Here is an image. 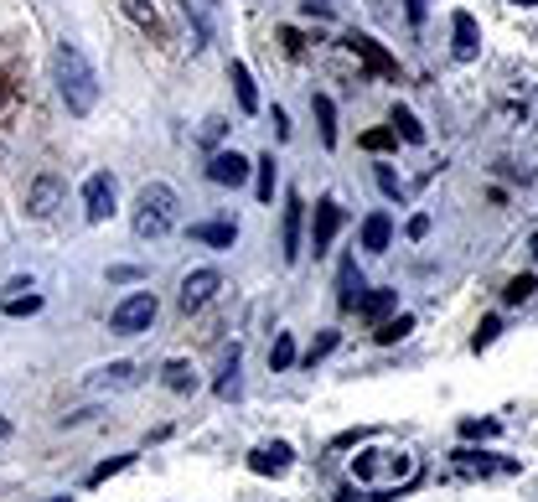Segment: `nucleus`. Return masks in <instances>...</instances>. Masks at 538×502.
I'll return each instance as SVG.
<instances>
[{
    "mask_svg": "<svg viewBox=\"0 0 538 502\" xmlns=\"http://www.w3.org/2000/svg\"><path fill=\"white\" fill-rule=\"evenodd\" d=\"M352 482L378 497H394L420 482V456L414 451H357L352 456Z\"/></svg>",
    "mask_w": 538,
    "mask_h": 502,
    "instance_id": "1",
    "label": "nucleus"
},
{
    "mask_svg": "<svg viewBox=\"0 0 538 502\" xmlns=\"http://www.w3.org/2000/svg\"><path fill=\"white\" fill-rule=\"evenodd\" d=\"M52 78H57V94H63L68 114H78V120H83V114H94V104H99V73L83 57V47L57 42V52H52Z\"/></svg>",
    "mask_w": 538,
    "mask_h": 502,
    "instance_id": "2",
    "label": "nucleus"
},
{
    "mask_svg": "<svg viewBox=\"0 0 538 502\" xmlns=\"http://www.w3.org/2000/svg\"><path fill=\"white\" fill-rule=\"evenodd\" d=\"M176 192L166 182H145L140 197H135V213H130V228H135V239H166V233L176 228Z\"/></svg>",
    "mask_w": 538,
    "mask_h": 502,
    "instance_id": "3",
    "label": "nucleus"
},
{
    "mask_svg": "<svg viewBox=\"0 0 538 502\" xmlns=\"http://www.w3.org/2000/svg\"><path fill=\"white\" fill-rule=\"evenodd\" d=\"M156 295L151 290H135V295H125L114 311H109V332L114 337H140V332H151V321H156Z\"/></svg>",
    "mask_w": 538,
    "mask_h": 502,
    "instance_id": "4",
    "label": "nucleus"
},
{
    "mask_svg": "<svg viewBox=\"0 0 538 502\" xmlns=\"http://www.w3.org/2000/svg\"><path fill=\"white\" fill-rule=\"evenodd\" d=\"M114 202H119V182H114L109 171H94V176L83 182V218H88V223H109Z\"/></svg>",
    "mask_w": 538,
    "mask_h": 502,
    "instance_id": "5",
    "label": "nucleus"
},
{
    "mask_svg": "<svg viewBox=\"0 0 538 502\" xmlns=\"http://www.w3.org/2000/svg\"><path fill=\"white\" fill-rule=\"evenodd\" d=\"M63 197H68V182L57 171H42L32 187H26V213L32 218H52L57 208H63Z\"/></svg>",
    "mask_w": 538,
    "mask_h": 502,
    "instance_id": "6",
    "label": "nucleus"
},
{
    "mask_svg": "<svg viewBox=\"0 0 538 502\" xmlns=\"http://www.w3.org/2000/svg\"><path fill=\"white\" fill-rule=\"evenodd\" d=\"M218 290H223V275L213 270V264H202V270H192V275L182 280V295H176V306L192 316V311H202L207 301H213Z\"/></svg>",
    "mask_w": 538,
    "mask_h": 502,
    "instance_id": "7",
    "label": "nucleus"
},
{
    "mask_svg": "<svg viewBox=\"0 0 538 502\" xmlns=\"http://www.w3.org/2000/svg\"><path fill=\"white\" fill-rule=\"evenodd\" d=\"M342 223H347L342 202H337V197H321V202H316V218H311V249H316V254L332 249V239L342 233Z\"/></svg>",
    "mask_w": 538,
    "mask_h": 502,
    "instance_id": "8",
    "label": "nucleus"
},
{
    "mask_svg": "<svg viewBox=\"0 0 538 502\" xmlns=\"http://www.w3.org/2000/svg\"><path fill=\"white\" fill-rule=\"evenodd\" d=\"M347 52H352V57H357V63H363L373 78H399V63H394V57H388V52H383L368 32H352V37H347Z\"/></svg>",
    "mask_w": 538,
    "mask_h": 502,
    "instance_id": "9",
    "label": "nucleus"
},
{
    "mask_svg": "<svg viewBox=\"0 0 538 502\" xmlns=\"http://www.w3.org/2000/svg\"><path fill=\"white\" fill-rule=\"evenodd\" d=\"M301 223H306V202H301V192H290L285 197V223H280V254H285V264L301 259Z\"/></svg>",
    "mask_w": 538,
    "mask_h": 502,
    "instance_id": "10",
    "label": "nucleus"
},
{
    "mask_svg": "<svg viewBox=\"0 0 538 502\" xmlns=\"http://www.w3.org/2000/svg\"><path fill=\"white\" fill-rule=\"evenodd\" d=\"M295 461V451L285 446V440H264V446L249 451V471H259V477H285Z\"/></svg>",
    "mask_w": 538,
    "mask_h": 502,
    "instance_id": "11",
    "label": "nucleus"
},
{
    "mask_svg": "<svg viewBox=\"0 0 538 502\" xmlns=\"http://www.w3.org/2000/svg\"><path fill=\"white\" fill-rule=\"evenodd\" d=\"M207 182L213 187H244L249 182V161L238 151H218L213 161H207Z\"/></svg>",
    "mask_w": 538,
    "mask_h": 502,
    "instance_id": "12",
    "label": "nucleus"
},
{
    "mask_svg": "<svg viewBox=\"0 0 538 502\" xmlns=\"http://www.w3.org/2000/svg\"><path fill=\"white\" fill-rule=\"evenodd\" d=\"M456 471H466V477H507V471H518V461L487 456V451H456Z\"/></svg>",
    "mask_w": 538,
    "mask_h": 502,
    "instance_id": "13",
    "label": "nucleus"
},
{
    "mask_svg": "<svg viewBox=\"0 0 538 502\" xmlns=\"http://www.w3.org/2000/svg\"><path fill=\"white\" fill-rule=\"evenodd\" d=\"M363 290H368V285H363V275H357V259L347 254V259H342V270H337V306H342V311H357Z\"/></svg>",
    "mask_w": 538,
    "mask_h": 502,
    "instance_id": "14",
    "label": "nucleus"
},
{
    "mask_svg": "<svg viewBox=\"0 0 538 502\" xmlns=\"http://www.w3.org/2000/svg\"><path fill=\"white\" fill-rule=\"evenodd\" d=\"M451 26H456V63H471V57L482 52V32H476V16H471V11H456Z\"/></svg>",
    "mask_w": 538,
    "mask_h": 502,
    "instance_id": "15",
    "label": "nucleus"
},
{
    "mask_svg": "<svg viewBox=\"0 0 538 502\" xmlns=\"http://www.w3.org/2000/svg\"><path fill=\"white\" fill-rule=\"evenodd\" d=\"M388 239H394V218H388V213H368L363 218V249L368 254H388Z\"/></svg>",
    "mask_w": 538,
    "mask_h": 502,
    "instance_id": "16",
    "label": "nucleus"
},
{
    "mask_svg": "<svg viewBox=\"0 0 538 502\" xmlns=\"http://www.w3.org/2000/svg\"><path fill=\"white\" fill-rule=\"evenodd\" d=\"M192 239L207 249H233L238 244V223H192Z\"/></svg>",
    "mask_w": 538,
    "mask_h": 502,
    "instance_id": "17",
    "label": "nucleus"
},
{
    "mask_svg": "<svg viewBox=\"0 0 538 502\" xmlns=\"http://www.w3.org/2000/svg\"><path fill=\"white\" fill-rule=\"evenodd\" d=\"M388 311H399V290H363V301H357V316L388 321Z\"/></svg>",
    "mask_w": 538,
    "mask_h": 502,
    "instance_id": "18",
    "label": "nucleus"
},
{
    "mask_svg": "<svg viewBox=\"0 0 538 502\" xmlns=\"http://www.w3.org/2000/svg\"><path fill=\"white\" fill-rule=\"evenodd\" d=\"M311 114H316L321 145H326V151H332V145H337V104L326 99V94H311Z\"/></svg>",
    "mask_w": 538,
    "mask_h": 502,
    "instance_id": "19",
    "label": "nucleus"
},
{
    "mask_svg": "<svg viewBox=\"0 0 538 502\" xmlns=\"http://www.w3.org/2000/svg\"><path fill=\"white\" fill-rule=\"evenodd\" d=\"M228 78H233L238 109H244V114H254V109H259V94H254V73H249V63H228Z\"/></svg>",
    "mask_w": 538,
    "mask_h": 502,
    "instance_id": "20",
    "label": "nucleus"
},
{
    "mask_svg": "<svg viewBox=\"0 0 538 502\" xmlns=\"http://www.w3.org/2000/svg\"><path fill=\"white\" fill-rule=\"evenodd\" d=\"M161 383H166L171 394H192V389H197V373H192L187 358H171V363L161 368Z\"/></svg>",
    "mask_w": 538,
    "mask_h": 502,
    "instance_id": "21",
    "label": "nucleus"
},
{
    "mask_svg": "<svg viewBox=\"0 0 538 502\" xmlns=\"http://www.w3.org/2000/svg\"><path fill=\"white\" fill-rule=\"evenodd\" d=\"M99 389H135L140 383V368L135 363H109V368H99Z\"/></svg>",
    "mask_w": 538,
    "mask_h": 502,
    "instance_id": "22",
    "label": "nucleus"
},
{
    "mask_svg": "<svg viewBox=\"0 0 538 502\" xmlns=\"http://www.w3.org/2000/svg\"><path fill=\"white\" fill-rule=\"evenodd\" d=\"M213 394H218V399H238V347L223 358V373H218V383H213Z\"/></svg>",
    "mask_w": 538,
    "mask_h": 502,
    "instance_id": "23",
    "label": "nucleus"
},
{
    "mask_svg": "<svg viewBox=\"0 0 538 502\" xmlns=\"http://www.w3.org/2000/svg\"><path fill=\"white\" fill-rule=\"evenodd\" d=\"M285 368H295V337L290 332H280L275 347H269V373H285Z\"/></svg>",
    "mask_w": 538,
    "mask_h": 502,
    "instance_id": "24",
    "label": "nucleus"
},
{
    "mask_svg": "<svg viewBox=\"0 0 538 502\" xmlns=\"http://www.w3.org/2000/svg\"><path fill=\"white\" fill-rule=\"evenodd\" d=\"M409 332H414V316H388V321H378V342H383V347L404 342Z\"/></svg>",
    "mask_w": 538,
    "mask_h": 502,
    "instance_id": "25",
    "label": "nucleus"
},
{
    "mask_svg": "<svg viewBox=\"0 0 538 502\" xmlns=\"http://www.w3.org/2000/svg\"><path fill=\"white\" fill-rule=\"evenodd\" d=\"M394 135H404L409 145H420V140H425V125L414 120V114H409L404 104H394Z\"/></svg>",
    "mask_w": 538,
    "mask_h": 502,
    "instance_id": "26",
    "label": "nucleus"
},
{
    "mask_svg": "<svg viewBox=\"0 0 538 502\" xmlns=\"http://www.w3.org/2000/svg\"><path fill=\"white\" fill-rule=\"evenodd\" d=\"M130 466H135V456H114V461H104V466L88 471V487H104L109 477H119V471H130Z\"/></svg>",
    "mask_w": 538,
    "mask_h": 502,
    "instance_id": "27",
    "label": "nucleus"
},
{
    "mask_svg": "<svg viewBox=\"0 0 538 502\" xmlns=\"http://www.w3.org/2000/svg\"><path fill=\"white\" fill-rule=\"evenodd\" d=\"M533 290H538V280H533V275H518V280H507V290H502V301H507V306H523V301H528Z\"/></svg>",
    "mask_w": 538,
    "mask_h": 502,
    "instance_id": "28",
    "label": "nucleus"
},
{
    "mask_svg": "<svg viewBox=\"0 0 538 502\" xmlns=\"http://www.w3.org/2000/svg\"><path fill=\"white\" fill-rule=\"evenodd\" d=\"M125 11L145 26V32H161V16H156V6H151V0H125Z\"/></svg>",
    "mask_w": 538,
    "mask_h": 502,
    "instance_id": "29",
    "label": "nucleus"
},
{
    "mask_svg": "<svg viewBox=\"0 0 538 502\" xmlns=\"http://www.w3.org/2000/svg\"><path fill=\"white\" fill-rule=\"evenodd\" d=\"M337 342H342L337 332H321V337L311 342V352H306V368H316L321 358H332V352H337Z\"/></svg>",
    "mask_w": 538,
    "mask_h": 502,
    "instance_id": "30",
    "label": "nucleus"
},
{
    "mask_svg": "<svg viewBox=\"0 0 538 502\" xmlns=\"http://www.w3.org/2000/svg\"><path fill=\"white\" fill-rule=\"evenodd\" d=\"M502 337V316H482V327H476V337H471V347L482 352V347H492Z\"/></svg>",
    "mask_w": 538,
    "mask_h": 502,
    "instance_id": "31",
    "label": "nucleus"
},
{
    "mask_svg": "<svg viewBox=\"0 0 538 502\" xmlns=\"http://www.w3.org/2000/svg\"><path fill=\"white\" fill-rule=\"evenodd\" d=\"M259 202H275V156H259Z\"/></svg>",
    "mask_w": 538,
    "mask_h": 502,
    "instance_id": "32",
    "label": "nucleus"
},
{
    "mask_svg": "<svg viewBox=\"0 0 538 502\" xmlns=\"http://www.w3.org/2000/svg\"><path fill=\"white\" fill-rule=\"evenodd\" d=\"M42 295H6V316H37Z\"/></svg>",
    "mask_w": 538,
    "mask_h": 502,
    "instance_id": "33",
    "label": "nucleus"
},
{
    "mask_svg": "<svg viewBox=\"0 0 538 502\" xmlns=\"http://www.w3.org/2000/svg\"><path fill=\"white\" fill-rule=\"evenodd\" d=\"M378 187H383V197H394V202L404 197V182H399V176L388 171V166H378Z\"/></svg>",
    "mask_w": 538,
    "mask_h": 502,
    "instance_id": "34",
    "label": "nucleus"
},
{
    "mask_svg": "<svg viewBox=\"0 0 538 502\" xmlns=\"http://www.w3.org/2000/svg\"><path fill=\"white\" fill-rule=\"evenodd\" d=\"M497 430H502L497 420H461V435H466V440H476V435H497Z\"/></svg>",
    "mask_w": 538,
    "mask_h": 502,
    "instance_id": "35",
    "label": "nucleus"
},
{
    "mask_svg": "<svg viewBox=\"0 0 538 502\" xmlns=\"http://www.w3.org/2000/svg\"><path fill=\"white\" fill-rule=\"evenodd\" d=\"M394 140H399L394 130H373V135H363V145H368V151H388Z\"/></svg>",
    "mask_w": 538,
    "mask_h": 502,
    "instance_id": "36",
    "label": "nucleus"
},
{
    "mask_svg": "<svg viewBox=\"0 0 538 502\" xmlns=\"http://www.w3.org/2000/svg\"><path fill=\"white\" fill-rule=\"evenodd\" d=\"M337 502H388V497H378V492H357V487H347V492H337Z\"/></svg>",
    "mask_w": 538,
    "mask_h": 502,
    "instance_id": "37",
    "label": "nucleus"
},
{
    "mask_svg": "<svg viewBox=\"0 0 538 502\" xmlns=\"http://www.w3.org/2000/svg\"><path fill=\"white\" fill-rule=\"evenodd\" d=\"M404 16L409 26H425V0H404Z\"/></svg>",
    "mask_w": 538,
    "mask_h": 502,
    "instance_id": "38",
    "label": "nucleus"
},
{
    "mask_svg": "<svg viewBox=\"0 0 538 502\" xmlns=\"http://www.w3.org/2000/svg\"><path fill=\"white\" fill-rule=\"evenodd\" d=\"M202 140H207V145H218V140H223V120H218V114L202 125Z\"/></svg>",
    "mask_w": 538,
    "mask_h": 502,
    "instance_id": "39",
    "label": "nucleus"
},
{
    "mask_svg": "<svg viewBox=\"0 0 538 502\" xmlns=\"http://www.w3.org/2000/svg\"><path fill=\"white\" fill-rule=\"evenodd\" d=\"M425 233H430V218L414 213V218H409V239H425Z\"/></svg>",
    "mask_w": 538,
    "mask_h": 502,
    "instance_id": "40",
    "label": "nucleus"
},
{
    "mask_svg": "<svg viewBox=\"0 0 538 502\" xmlns=\"http://www.w3.org/2000/svg\"><path fill=\"white\" fill-rule=\"evenodd\" d=\"M109 280H119V285H125V280H140V270H130V264H114V270H109Z\"/></svg>",
    "mask_w": 538,
    "mask_h": 502,
    "instance_id": "41",
    "label": "nucleus"
},
{
    "mask_svg": "<svg viewBox=\"0 0 538 502\" xmlns=\"http://www.w3.org/2000/svg\"><path fill=\"white\" fill-rule=\"evenodd\" d=\"M0 440H11V420L6 415H0Z\"/></svg>",
    "mask_w": 538,
    "mask_h": 502,
    "instance_id": "42",
    "label": "nucleus"
},
{
    "mask_svg": "<svg viewBox=\"0 0 538 502\" xmlns=\"http://www.w3.org/2000/svg\"><path fill=\"white\" fill-rule=\"evenodd\" d=\"M513 6H538V0H513Z\"/></svg>",
    "mask_w": 538,
    "mask_h": 502,
    "instance_id": "43",
    "label": "nucleus"
},
{
    "mask_svg": "<svg viewBox=\"0 0 538 502\" xmlns=\"http://www.w3.org/2000/svg\"><path fill=\"white\" fill-rule=\"evenodd\" d=\"M533 254H538V233H533Z\"/></svg>",
    "mask_w": 538,
    "mask_h": 502,
    "instance_id": "44",
    "label": "nucleus"
},
{
    "mask_svg": "<svg viewBox=\"0 0 538 502\" xmlns=\"http://www.w3.org/2000/svg\"><path fill=\"white\" fill-rule=\"evenodd\" d=\"M52 502H73V497H52Z\"/></svg>",
    "mask_w": 538,
    "mask_h": 502,
    "instance_id": "45",
    "label": "nucleus"
},
{
    "mask_svg": "<svg viewBox=\"0 0 538 502\" xmlns=\"http://www.w3.org/2000/svg\"><path fill=\"white\" fill-rule=\"evenodd\" d=\"M207 6H218V0H207Z\"/></svg>",
    "mask_w": 538,
    "mask_h": 502,
    "instance_id": "46",
    "label": "nucleus"
}]
</instances>
